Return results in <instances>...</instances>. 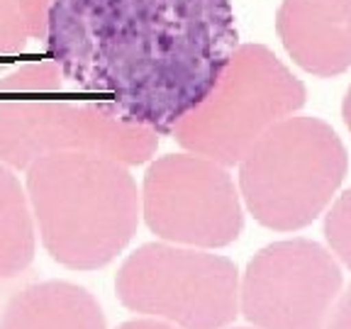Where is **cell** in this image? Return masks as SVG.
I'll use <instances>...</instances> for the list:
<instances>
[{
	"mask_svg": "<svg viewBox=\"0 0 351 329\" xmlns=\"http://www.w3.org/2000/svg\"><path fill=\"white\" fill-rule=\"evenodd\" d=\"M47 56L156 134L203 103L239 47L230 0H51Z\"/></svg>",
	"mask_w": 351,
	"mask_h": 329,
	"instance_id": "obj_1",
	"label": "cell"
},
{
	"mask_svg": "<svg viewBox=\"0 0 351 329\" xmlns=\"http://www.w3.org/2000/svg\"><path fill=\"white\" fill-rule=\"evenodd\" d=\"M34 227L51 258L98 271L137 234L142 195L127 164L103 154H47L25 169Z\"/></svg>",
	"mask_w": 351,
	"mask_h": 329,
	"instance_id": "obj_2",
	"label": "cell"
},
{
	"mask_svg": "<svg viewBox=\"0 0 351 329\" xmlns=\"http://www.w3.org/2000/svg\"><path fill=\"white\" fill-rule=\"evenodd\" d=\"M159 134L122 120L112 105L86 93L54 61L17 66L0 81V161L25 171L47 154H103L127 166L147 164Z\"/></svg>",
	"mask_w": 351,
	"mask_h": 329,
	"instance_id": "obj_3",
	"label": "cell"
},
{
	"mask_svg": "<svg viewBox=\"0 0 351 329\" xmlns=\"http://www.w3.org/2000/svg\"><path fill=\"white\" fill-rule=\"evenodd\" d=\"M349 171L344 142L319 117L288 115L239 161V193L258 225L298 232L327 210Z\"/></svg>",
	"mask_w": 351,
	"mask_h": 329,
	"instance_id": "obj_4",
	"label": "cell"
},
{
	"mask_svg": "<svg viewBox=\"0 0 351 329\" xmlns=\"http://www.w3.org/2000/svg\"><path fill=\"white\" fill-rule=\"evenodd\" d=\"M305 86L263 44H241L203 103L173 127L186 151L234 166L263 132L305 105Z\"/></svg>",
	"mask_w": 351,
	"mask_h": 329,
	"instance_id": "obj_5",
	"label": "cell"
},
{
	"mask_svg": "<svg viewBox=\"0 0 351 329\" xmlns=\"http://www.w3.org/2000/svg\"><path fill=\"white\" fill-rule=\"evenodd\" d=\"M115 293L130 313L178 329H225L239 315V271L208 249L149 241L122 261Z\"/></svg>",
	"mask_w": 351,
	"mask_h": 329,
	"instance_id": "obj_6",
	"label": "cell"
},
{
	"mask_svg": "<svg viewBox=\"0 0 351 329\" xmlns=\"http://www.w3.org/2000/svg\"><path fill=\"white\" fill-rule=\"evenodd\" d=\"M139 195L147 227L171 244L219 249L244 230L239 191L227 166L197 154L152 161Z\"/></svg>",
	"mask_w": 351,
	"mask_h": 329,
	"instance_id": "obj_7",
	"label": "cell"
},
{
	"mask_svg": "<svg viewBox=\"0 0 351 329\" xmlns=\"http://www.w3.org/2000/svg\"><path fill=\"white\" fill-rule=\"evenodd\" d=\"M344 288L337 256L313 239L263 247L239 278V315L256 329H327Z\"/></svg>",
	"mask_w": 351,
	"mask_h": 329,
	"instance_id": "obj_8",
	"label": "cell"
},
{
	"mask_svg": "<svg viewBox=\"0 0 351 329\" xmlns=\"http://www.w3.org/2000/svg\"><path fill=\"white\" fill-rule=\"evenodd\" d=\"M276 32L302 71L332 78L351 69V0H283Z\"/></svg>",
	"mask_w": 351,
	"mask_h": 329,
	"instance_id": "obj_9",
	"label": "cell"
},
{
	"mask_svg": "<svg viewBox=\"0 0 351 329\" xmlns=\"http://www.w3.org/2000/svg\"><path fill=\"white\" fill-rule=\"evenodd\" d=\"M0 329H108V322L86 288L69 280H44L8 300Z\"/></svg>",
	"mask_w": 351,
	"mask_h": 329,
	"instance_id": "obj_10",
	"label": "cell"
},
{
	"mask_svg": "<svg viewBox=\"0 0 351 329\" xmlns=\"http://www.w3.org/2000/svg\"><path fill=\"white\" fill-rule=\"evenodd\" d=\"M37 249V227L20 178L0 161V278H15L27 269Z\"/></svg>",
	"mask_w": 351,
	"mask_h": 329,
	"instance_id": "obj_11",
	"label": "cell"
},
{
	"mask_svg": "<svg viewBox=\"0 0 351 329\" xmlns=\"http://www.w3.org/2000/svg\"><path fill=\"white\" fill-rule=\"evenodd\" d=\"M51 0H0V56L20 54L32 39L47 37Z\"/></svg>",
	"mask_w": 351,
	"mask_h": 329,
	"instance_id": "obj_12",
	"label": "cell"
},
{
	"mask_svg": "<svg viewBox=\"0 0 351 329\" xmlns=\"http://www.w3.org/2000/svg\"><path fill=\"white\" fill-rule=\"evenodd\" d=\"M324 239L346 269H351V188L335 200L324 215Z\"/></svg>",
	"mask_w": 351,
	"mask_h": 329,
	"instance_id": "obj_13",
	"label": "cell"
},
{
	"mask_svg": "<svg viewBox=\"0 0 351 329\" xmlns=\"http://www.w3.org/2000/svg\"><path fill=\"white\" fill-rule=\"evenodd\" d=\"M327 329H351V285L337 297L335 310L329 315Z\"/></svg>",
	"mask_w": 351,
	"mask_h": 329,
	"instance_id": "obj_14",
	"label": "cell"
},
{
	"mask_svg": "<svg viewBox=\"0 0 351 329\" xmlns=\"http://www.w3.org/2000/svg\"><path fill=\"white\" fill-rule=\"evenodd\" d=\"M117 329H178V327H173V324L164 322V319L137 317V319H130V322H122Z\"/></svg>",
	"mask_w": 351,
	"mask_h": 329,
	"instance_id": "obj_15",
	"label": "cell"
},
{
	"mask_svg": "<svg viewBox=\"0 0 351 329\" xmlns=\"http://www.w3.org/2000/svg\"><path fill=\"white\" fill-rule=\"evenodd\" d=\"M341 115H344V122H346V127H349V132H351V88H349V93H346V98H344V105H341Z\"/></svg>",
	"mask_w": 351,
	"mask_h": 329,
	"instance_id": "obj_16",
	"label": "cell"
},
{
	"mask_svg": "<svg viewBox=\"0 0 351 329\" xmlns=\"http://www.w3.org/2000/svg\"><path fill=\"white\" fill-rule=\"evenodd\" d=\"M225 329H256V327H225Z\"/></svg>",
	"mask_w": 351,
	"mask_h": 329,
	"instance_id": "obj_17",
	"label": "cell"
}]
</instances>
